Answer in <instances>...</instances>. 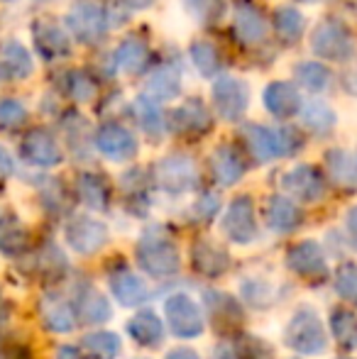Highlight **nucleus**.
<instances>
[{
    "label": "nucleus",
    "mask_w": 357,
    "mask_h": 359,
    "mask_svg": "<svg viewBox=\"0 0 357 359\" xmlns=\"http://www.w3.org/2000/svg\"><path fill=\"white\" fill-rule=\"evenodd\" d=\"M299 115H301V123H304V128L311 130L314 135H318V137L330 135L335 130V123H338L333 108H330L325 100H309V103L301 108Z\"/></svg>",
    "instance_id": "nucleus-34"
},
{
    "label": "nucleus",
    "mask_w": 357,
    "mask_h": 359,
    "mask_svg": "<svg viewBox=\"0 0 357 359\" xmlns=\"http://www.w3.org/2000/svg\"><path fill=\"white\" fill-rule=\"evenodd\" d=\"M135 255H137L140 266L154 279H167V276H174L181 269L177 245L162 227H149L147 232H142Z\"/></svg>",
    "instance_id": "nucleus-2"
},
{
    "label": "nucleus",
    "mask_w": 357,
    "mask_h": 359,
    "mask_svg": "<svg viewBox=\"0 0 357 359\" xmlns=\"http://www.w3.org/2000/svg\"><path fill=\"white\" fill-rule=\"evenodd\" d=\"M13 171H15L13 156H10V151L5 149L3 144H0V181H5L8 176H13Z\"/></svg>",
    "instance_id": "nucleus-48"
},
{
    "label": "nucleus",
    "mask_w": 357,
    "mask_h": 359,
    "mask_svg": "<svg viewBox=\"0 0 357 359\" xmlns=\"http://www.w3.org/2000/svg\"><path fill=\"white\" fill-rule=\"evenodd\" d=\"M325 171L330 181L343 191L357 189V156L345 149H328L325 151Z\"/></svg>",
    "instance_id": "nucleus-28"
},
{
    "label": "nucleus",
    "mask_w": 357,
    "mask_h": 359,
    "mask_svg": "<svg viewBox=\"0 0 357 359\" xmlns=\"http://www.w3.org/2000/svg\"><path fill=\"white\" fill-rule=\"evenodd\" d=\"M335 291L343 301L357 306V264L348 262L335 271Z\"/></svg>",
    "instance_id": "nucleus-44"
},
{
    "label": "nucleus",
    "mask_w": 357,
    "mask_h": 359,
    "mask_svg": "<svg viewBox=\"0 0 357 359\" xmlns=\"http://www.w3.org/2000/svg\"><path fill=\"white\" fill-rule=\"evenodd\" d=\"M269 352L264 350V342L255 340L250 335H238L233 342H223L215 352V359H264Z\"/></svg>",
    "instance_id": "nucleus-39"
},
{
    "label": "nucleus",
    "mask_w": 357,
    "mask_h": 359,
    "mask_svg": "<svg viewBox=\"0 0 357 359\" xmlns=\"http://www.w3.org/2000/svg\"><path fill=\"white\" fill-rule=\"evenodd\" d=\"M34 72V59L29 49L18 39H8L0 49V79L25 81Z\"/></svg>",
    "instance_id": "nucleus-20"
},
{
    "label": "nucleus",
    "mask_w": 357,
    "mask_h": 359,
    "mask_svg": "<svg viewBox=\"0 0 357 359\" xmlns=\"http://www.w3.org/2000/svg\"><path fill=\"white\" fill-rule=\"evenodd\" d=\"M194 210H196V215H198V220L208 222L210 217L218 213V198H215V196H210V194L201 196V201L194 205Z\"/></svg>",
    "instance_id": "nucleus-46"
},
{
    "label": "nucleus",
    "mask_w": 357,
    "mask_h": 359,
    "mask_svg": "<svg viewBox=\"0 0 357 359\" xmlns=\"http://www.w3.org/2000/svg\"><path fill=\"white\" fill-rule=\"evenodd\" d=\"M248 171L245 156L238 147L233 144H220L210 154V174H213L218 186H235Z\"/></svg>",
    "instance_id": "nucleus-19"
},
{
    "label": "nucleus",
    "mask_w": 357,
    "mask_h": 359,
    "mask_svg": "<svg viewBox=\"0 0 357 359\" xmlns=\"http://www.w3.org/2000/svg\"><path fill=\"white\" fill-rule=\"evenodd\" d=\"M264 108L269 110V115H274L276 120H289L296 118L304 108V100L296 88V83L291 81H271L262 93Z\"/></svg>",
    "instance_id": "nucleus-17"
},
{
    "label": "nucleus",
    "mask_w": 357,
    "mask_h": 359,
    "mask_svg": "<svg viewBox=\"0 0 357 359\" xmlns=\"http://www.w3.org/2000/svg\"><path fill=\"white\" fill-rule=\"evenodd\" d=\"M81 345H83V350L95 355L98 359H115L120 352V337L115 335V332L98 330V332H88Z\"/></svg>",
    "instance_id": "nucleus-41"
},
{
    "label": "nucleus",
    "mask_w": 357,
    "mask_h": 359,
    "mask_svg": "<svg viewBox=\"0 0 357 359\" xmlns=\"http://www.w3.org/2000/svg\"><path fill=\"white\" fill-rule=\"evenodd\" d=\"M345 225H348L350 242H353V247L357 250V205H355V208H350V213H348V220H345Z\"/></svg>",
    "instance_id": "nucleus-49"
},
{
    "label": "nucleus",
    "mask_w": 357,
    "mask_h": 359,
    "mask_svg": "<svg viewBox=\"0 0 357 359\" xmlns=\"http://www.w3.org/2000/svg\"><path fill=\"white\" fill-rule=\"evenodd\" d=\"M29 247V232L18 215L3 213L0 215V252L5 257H20Z\"/></svg>",
    "instance_id": "nucleus-31"
},
{
    "label": "nucleus",
    "mask_w": 357,
    "mask_h": 359,
    "mask_svg": "<svg viewBox=\"0 0 357 359\" xmlns=\"http://www.w3.org/2000/svg\"><path fill=\"white\" fill-rule=\"evenodd\" d=\"M243 142L255 161H271L279 156H294L304 147V137L299 130L289 128H267V125H245Z\"/></svg>",
    "instance_id": "nucleus-1"
},
{
    "label": "nucleus",
    "mask_w": 357,
    "mask_h": 359,
    "mask_svg": "<svg viewBox=\"0 0 357 359\" xmlns=\"http://www.w3.org/2000/svg\"><path fill=\"white\" fill-rule=\"evenodd\" d=\"M34 266H37L39 276L54 281V279H62V276L67 274L69 262H67V257L62 255V250L49 242V245H44L42 250L37 252V257H34Z\"/></svg>",
    "instance_id": "nucleus-40"
},
{
    "label": "nucleus",
    "mask_w": 357,
    "mask_h": 359,
    "mask_svg": "<svg viewBox=\"0 0 357 359\" xmlns=\"http://www.w3.org/2000/svg\"><path fill=\"white\" fill-rule=\"evenodd\" d=\"M128 332L137 345L142 347H157L164 340V323L157 313L140 311L135 318L128 320Z\"/></svg>",
    "instance_id": "nucleus-30"
},
{
    "label": "nucleus",
    "mask_w": 357,
    "mask_h": 359,
    "mask_svg": "<svg viewBox=\"0 0 357 359\" xmlns=\"http://www.w3.org/2000/svg\"><path fill=\"white\" fill-rule=\"evenodd\" d=\"M274 29L284 44H296L306 29V20L296 8L281 5V8L274 10Z\"/></svg>",
    "instance_id": "nucleus-38"
},
{
    "label": "nucleus",
    "mask_w": 357,
    "mask_h": 359,
    "mask_svg": "<svg viewBox=\"0 0 357 359\" xmlns=\"http://www.w3.org/2000/svg\"><path fill=\"white\" fill-rule=\"evenodd\" d=\"M20 156H22L27 164L39 166V169H52V166L62 164L64 151H62V147H59L57 137H54L49 130L34 128L22 137Z\"/></svg>",
    "instance_id": "nucleus-13"
},
{
    "label": "nucleus",
    "mask_w": 357,
    "mask_h": 359,
    "mask_svg": "<svg viewBox=\"0 0 357 359\" xmlns=\"http://www.w3.org/2000/svg\"><path fill=\"white\" fill-rule=\"evenodd\" d=\"M108 286L113 291L115 301L125 308H137L147 301V286L142 284L135 271L128 269V264H115L108 269Z\"/></svg>",
    "instance_id": "nucleus-16"
},
{
    "label": "nucleus",
    "mask_w": 357,
    "mask_h": 359,
    "mask_svg": "<svg viewBox=\"0 0 357 359\" xmlns=\"http://www.w3.org/2000/svg\"><path fill=\"white\" fill-rule=\"evenodd\" d=\"M281 189H286L294 198L304 201V203H316L325 196V176L314 164H301L294 166L289 174H284Z\"/></svg>",
    "instance_id": "nucleus-14"
},
{
    "label": "nucleus",
    "mask_w": 357,
    "mask_h": 359,
    "mask_svg": "<svg viewBox=\"0 0 357 359\" xmlns=\"http://www.w3.org/2000/svg\"><path fill=\"white\" fill-rule=\"evenodd\" d=\"M311 49L321 62H333L343 64L350 62L355 54V42L350 29L338 20H328V22L318 25L311 37Z\"/></svg>",
    "instance_id": "nucleus-5"
},
{
    "label": "nucleus",
    "mask_w": 357,
    "mask_h": 359,
    "mask_svg": "<svg viewBox=\"0 0 357 359\" xmlns=\"http://www.w3.org/2000/svg\"><path fill=\"white\" fill-rule=\"evenodd\" d=\"M164 318H167V325L172 327L177 337L191 340V337L203 335V311L186 293H174L164 301Z\"/></svg>",
    "instance_id": "nucleus-7"
},
{
    "label": "nucleus",
    "mask_w": 357,
    "mask_h": 359,
    "mask_svg": "<svg viewBox=\"0 0 357 359\" xmlns=\"http://www.w3.org/2000/svg\"><path fill=\"white\" fill-rule=\"evenodd\" d=\"M250 105V88L245 81L235 76H218L213 83V108L228 123H238L245 118Z\"/></svg>",
    "instance_id": "nucleus-8"
},
{
    "label": "nucleus",
    "mask_w": 357,
    "mask_h": 359,
    "mask_svg": "<svg viewBox=\"0 0 357 359\" xmlns=\"http://www.w3.org/2000/svg\"><path fill=\"white\" fill-rule=\"evenodd\" d=\"M95 149L103 156H108L110 161H130L137 156V140L130 133L125 125L120 123H103L93 135Z\"/></svg>",
    "instance_id": "nucleus-12"
},
{
    "label": "nucleus",
    "mask_w": 357,
    "mask_h": 359,
    "mask_svg": "<svg viewBox=\"0 0 357 359\" xmlns=\"http://www.w3.org/2000/svg\"><path fill=\"white\" fill-rule=\"evenodd\" d=\"M34 47L42 54V59L54 62V59H62L72 49V39L67 34V27L57 25L54 20H37L32 27Z\"/></svg>",
    "instance_id": "nucleus-18"
},
{
    "label": "nucleus",
    "mask_w": 357,
    "mask_h": 359,
    "mask_svg": "<svg viewBox=\"0 0 357 359\" xmlns=\"http://www.w3.org/2000/svg\"><path fill=\"white\" fill-rule=\"evenodd\" d=\"M74 311H76V318H81L88 325H100V323L110 320V316H113V308H110L108 298L90 284H81L76 288Z\"/></svg>",
    "instance_id": "nucleus-24"
},
{
    "label": "nucleus",
    "mask_w": 357,
    "mask_h": 359,
    "mask_svg": "<svg viewBox=\"0 0 357 359\" xmlns=\"http://www.w3.org/2000/svg\"><path fill=\"white\" fill-rule=\"evenodd\" d=\"M286 266L294 271L299 279L318 284L328 279V264H325L323 250L316 240H301L286 252Z\"/></svg>",
    "instance_id": "nucleus-10"
},
{
    "label": "nucleus",
    "mask_w": 357,
    "mask_h": 359,
    "mask_svg": "<svg viewBox=\"0 0 357 359\" xmlns=\"http://www.w3.org/2000/svg\"><path fill=\"white\" fill-rule=\"evenodd\" d=\"M301 220H304V213H301V208L291 198H286V196H281V194L269 196L267 198V205H264V222H267L269 230L279 232V235H286V232H294L296 227L301 225Z\"/></svg>",
    "instance_id": "nucleus-23"
},
{
    "label": "nucleus",
    "mask_w": 357,
    "mask_h": 359,
    "mask_svg": "<svg viewBox=\"0 0 357 359\" xmlns=\"http://www.w3.org/2000/svg\"><path fill=\"white\" fill-rule=\"evenodd\" d=\"M167 359H201V357L194 350H189V347H177V350L169 352Z\"/></svg>",
    "instance_id": "nucleus-50"
},
{
    "label": "nucleus",
    "mask_w": 357,
    "mask_h": 359,
    "mask_svg": "<svg viewBox=\"0 0 357 359\" xmlns=\"http://www.w3.org/2000/svg\"><path fill=\"white\" fill-rule=\"evenodd\" d=\"M27 120V108L18 98H3L0 100V128L3 130H18Z\"/></svg>",
    "instance_id": "nucleus-45"
},
{
    "label": "nucleus",
    "mask_w": 357,
    "mask_h": 359,
    "mask_svg": "<svg viewBox=\"0 0 357 359\" xmlns=\"http://www.w3.org/2000/svg\"><path fill=\"white\" fill-rule=\"evenodd\" d=\"M233 27L243 44H262L267 39V20L252 3H240L235 8Z\"/></svg>",
    "instance_id": "nucleus-25"
},
{
    "label": "nucleus",
    "mask_w": 357,
    "mask_h": 359,
    "mask_svg": "<svg viewBox=\"0 0 357 359\" xmlns=\"http://www.w3.org/2000/svg\"><path fill=\"white\" fill-rule=\"evenodd\" d=\"M203 303H206V311H208L210 320H213L218 327H225V330H230V327H238L240 323L245 320L240 303L235 301L233 296H228V293L206 291L203 293Z\"/></svg>",
    "instance_id": "nucleus-26"
},
{
    "label": "nucleus",
    "mask_w": 357,
    "mask_h": 359,
    "mask_svg": "<svg viewBox=\"0 0 357 359\" xmlns=\"http://www.w3.org/2000/svg\"><path fill=\"white\" fill-rule=\"evenodd\" d=\"M67 93L76 103H90L95 98V93H98V88H95V81L86 72L74 69V72L67 74Z\"/></svg>",
    "instance_id": "nucleus-43"
},
{
    "label": "nucleus",
    "mask_w": 357,
    "mask_h": 359,
    "mask_svg": "<svg viewBox=\"0 0 357 359\" xmlns=\"http://www.w3.org/2000/svg\"><path fill=\"white\" fill-rule=\"evenodd\" d=\"M67 29L76 42L98 44L108 34L110 8L100 0H76L67 13Z\"/></svg>",
    "instance_id": "nucleus-3"
},
{
    "label": "nucleus",
    "mask_w": 357,
    "mask_h": 359,
    "mask_svg": "<svg viewBox=\"0 0 357 359\" xmlns=\"http://www.w3.org/2000/svg\"><path fill=\"white\" fill-rule=\"evenodd\" d=\"M152 3H154V0H125V5H128V8H149Z\"/></svg>",
    "instance_id": "nucleus-51"
},
{
    "label": "nucleus",
    "mask_w": 357,
    "mask_h": 359,
    "mask_svg": "<svg viewBox=\"0 0 357 359\" xmlns=\"http://www.w3.org/2000/svg\"><path fill=\"white\" fill-rule=\"evenodd\" d=\"M57 359H98L90 352L81 350V347H74V345H62L57 350Z\"/></svg>",
    "instance_id": "nucleus-47"
},
{
    "label": "nucleus",
    "mask_w": 357,
    "mask_h": 359,
    "mask_svg": "<svg viewBox=\"0 0 357 359\" xmlns=\"http://www.w3.org/2000/svg\"><path fill=\"white\" fill-rule=\"evenodd\" d=\"M39 318L52 332H72L76 327V311L59 293H44L39 301Z\"/></svg>",
    "instance_id": "nucleus-21"
},
{
    "label": "nucleus",
    "mask_w": 357,
    "mask_h": 359,
    "mask_svg": "<svg viewBox=\"0 0 357 359\" xmlns=\"http://www.w3.org/2000/svg\"><path fill=\"white\" fill-rule=\"evenodd\" d=\"M64 237H67V245L72 247L76 255L90 257L105 247V242H108V227L100 220H95V217L79 215L67 222Z\"/></svg>",
    "instance_id": "nucleus-11"
},
{
    "label": "nucleus",
    "mask_w": 357,
    "mask_h": 359,
    "mask_svg": "<svg viewBox=\"0 0 357 359\" xmlns=\"http://www.w3.org/2000/svg\"><path fill=\"white\" fill-rule=\"evenodd\" d=\"M191 264L198 274L210 276V279H218L225 271L230 269V255L218 247L210 240H198L194 242V250H191Z\"/></svg>",
    "instance_id": "nucleus-22"
},
{
    "label": "nucleus",
    "mask_w": 357,
    "mask_h": 359,
    "mask_svg": "<svg viewBox=\"0 0 357 359\" xmlns=\"http://www.w3.org/2000/svg\"><path fill=\"white\" fill-rule=\"evenodd\" d=\"M198 166L186 154H169L154 166V181L167 194H186L198 186Z\"/></svg>",
    "instance_id": "nucleus-6"
},
{
    "label": "nucleus",
    "mask_w": 357,
    "mask_h": 359,
    "mask_svg": "<svg viewBox=\"0 0 357 359\" xmlns=\"http://www.w3.org/2000/svg\"><path fill=\"white\" fill-rule=\"evenodd\" d=\"M133 113H135V118H137L142 133L147 135L152 142H157L164 135V130H167V120H164L159 100H154L152 95H140L133 103Z\"/></svg>",
    "instance_id": "nucleus-29"
},
{
    "label": "nucleus",
    "mask_w": 357,
    "mask_h": 359,
    "mask_svg": "<svg viewBox=\"0 0 357 359\" xmlns=\"http://www.w3.org/2000/svg\"><path fill=\"white\" fill-rule=\"evenodd\" d=\"M3 3H10V0H3Z\"/></svg>",
    "instance_id": "nucleus-52"
},
{
    "label": "nucleus",
    "mask_w": 357,
    "mask_h": 359,
    "mask_svg": "<svg viewBox=\"0 0 357 359\" xmlns=\"http://www.w3.org/2000/svg\"><path fill=\"white\" fill-rule=\"evenodd\" d=\"M284 342L289 350L299 352V355H321L328 345V335H325L318 313L309 306H301L286 325Z\"/></svg>",
    "instance_id": "nucleus-4"
},
{
    "label": "nucleus",
    "mask_w": 357,
    "mask_h": 359,
    "mask_svg": "<svg viewBox=\"0 0 357 359\" xmlns=\"http://www.w3.org/2000/svg\"><path fill=\"white\" fill-rule=\"evenodd\" d=\"M169 123H172L174 133L186 135V137H201L213 128V115L201 98H189L174 110Z\"/></svg>",
    "instance_id": "nucleus-15"
},
{
    "label": "nucleus",
    "mask_w": 357,
    "mask_h": 359,
    "mask_svg": "<svg viewBox=\"0 0 357 359\" xmlns=\"http://www.w3.org/2000/svg\"><path fill=\"white\" fill-rule=\"evenodd\" d=\"M181 3H184L186 13L198 20L201 25H215L225 15L223 0H181Z\"/></svg>",
    "instance_id": "nucleus-42"
},
{
    "label": "nucleus",
    "mask_w": 357,
    "mask_h": 359,
    "mask_svg": "<svg viewBox=\"0 0 357 359\" xmlns=\"http://www.w3.org/2000/svg\"><path fill=\"white\" fill-rule=\"evenodd\" d=\"M189 54H191V62H194V67L198 69V74L206 76V79H213V76H218L220 69H223V57H220V49L215 47L210 39H196V42L191 44Z\"/></svg>",
    "instance_id": "nucleus-35"
},
{
    "label": "nucleus",
    "mask_w": 357,
    "mask_h": 359,
    "mask_svg": "<svg viewBox=\"0 0 357 359\" xmlns=\"http://www.w3.org/2000/svg\"><path fill=\"white\" fill-rule=\"evenodd\" d=\"M294 79L301 88L311 90V93H323L333 83V74L323 62H304L294 69Z\"/></svg>",
    "instance_id": "nucleus-36"
},
{
    "label": "nucleus",
    "mask_w": 357,
    "mask_h": 359,
    "mask_svg": "<svg viewBox=\"0 0 357 359\" xmlns=\"http://www.w3.org/2000/svg\"><path fill=\"white\" fill-rule=\"evenodd\" d=\"M330 330L340 347L357 350V313L350 308H333L330 311Z\"/></svg>",
    "instance_id": "nucleus-37"
},
{
    "label": "nucleus",
    "mask_w": 357,
    "mask_h": 359,
    "mask_svg": "<svg viewBox=\"0 0 357 359\" xmlns=\"http://www.w3.org/2000/svg\"><path fill=\"white\" fill-rule=\"evenodd\" d=\"M76 194H79V198H81V203L93 210H105L110 203V186L100 174L86 171V174L79 176Z\"/></svg>",
    "instance_id": "nucleus-33"
},
{
    "label": "nucleus",
    "mask_w": 357,
    "mask_h": 359,
    "mask_svg": "<svg viewBox=\"0 0 357 359\" xmlns=\"http://www.w3.org/2000/svg\"><path fill=\"white\" fill-rule=\"evenodd\" d=\"M147 90L154 100H174L181 93V67L174 62H164L149 74Z\"/></svg>",
    "instance_id": "nucleus-27"
},
{
    "label": "nucleus",
    "mask_w": 357,
    "mask_h": 359,
    "mask_svg": "<svg viewBox=\"0 0 357 359\" xmlns=\"http://www.w3.org/2000/svg\"><path fill=\"white\" fill-rule=\"evenodd\" d=\"M115 59V67L125 74H140L144 67H147V59H149V49L147 42L140 37H128L118 44L113 54Z\"/></svg>",
    "instance_id": "nucleus-32"
},
{
    "label": "nucleus",
    "mask_w": 357,
    "mask_h": 359,
    "mask_svg": "<svg viewBox=\"0 0 357 359\" xmlns=\"http://www.w3.org/2000/svg\"><path fill=\"white\" fill-rule=\"evenodd\" d=\"M223 232L235 245H248L255 242L260 235L257 215H255V203L250 196H235L223 215Z\"/></svg>",
    "instance_id": "nucleus-9"
}]
</instances>
